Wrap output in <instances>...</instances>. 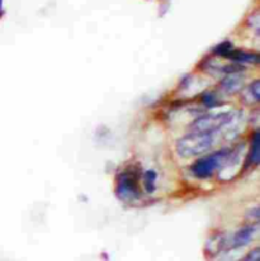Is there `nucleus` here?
<instances>
[{"label":"nucleus","instance_id":"nucleus-1","mask_svg":"<svg viewBox=\"0 0 260 261\" xmlns=\"http://www.w3.org/2000/svg\"><path fill=\"white\" fill-rule=\"evenodd\" d=\"M218 136H221L220 133L191 130L188 135L178 140L176 152L184 159L203 155L216 145Z\"/></svg>","mask_w":260,"mask_h":261},{"label":"nucleus","instance_id":"nucleus-2","mask_svg":"<svg viewBox=\"0 0 260 261\" xmlns=\"http://www.w3.org/2000/svg\"><path fill=\"white\" fill-rule=\"evenodd\" d=\"M231 152L232 151L228 150V148H222V150H218L216 152H212L210 155L198 159L192 165V173L198 179H208L216 171L220 170L221 166L227 165Z\"/></svg>","mask_w":260,"mask_h":261},{"label":"nucleus","instance_id":"nucleus-3","mask_svg":"<svg viewBox=\"0 0 260 261\" xmlns=\"http://www.w3.org/2000/svg\"><path fill=\"white\" fill-rule=\"evenodd\" d=\"M140 169L135 166H129L118 174L116 193L121 199L129 202L140 197Z\"/></svg>","mask_w":260,"mask_h":261},{"label":"nucleus","instance_id":"nucleus-4","mask_svg":"<svg viewBox=\"0 0 260 261\" xmlns=\"http://www.w3.org/2000/svg\"><path fill=\"white\" fill-rule=\"evenodd\" d=\"M236 119L235 113L232 112H221V113L206 114L199 117L198 119L191 124V130L198 132H213L222 135V130L231 126Z\"/></svg>","mask_w":260,"mask_h":261},{"label":"nucleus","instance_id":"nucleus-5","mask_svg":"<svg viewBox=\"0 0 260 261\" xmlns=\"http://www.w3.org/2000/svg\"><path fill=\"white\" fill-rule=\"evenodd\" d=\"M213 54L217 56L225 57V59L232 60L233 62L239 65L245 64H258L259 62V55L253 54V52H245L240 51V49L233 48V46L230 42H222L215 47Z\"/></svg>","mask_w":260,"mask_h":261},{"label":"nucleus","instance_id":"nucleus-6","mask_svg":"<svg viewBox=\"0 0 260 261\" xmlns=\"http://www.w3.org/2000/svg\"><path fill=\"white\" fill-rule=\"evenodd\" d=\"M256 232H258V226H253V224L239 229L236 233H233L230 241H227V249H240V247L246 246L254 239Z\"/></svg>","mask_w":260,"mask_h":261},{"label":"nucleus","instance_id":"nucleus-7","mask_svg":"<svg viewBox=\"0 0 260 261\" xmlns=\"http://www.w3.org/2000/svg\"><path fill=\"white\" fill-rule=\"evenodd\" d=\"M241 87H243V79H241L240 71L231 72V74H228V76L222 82V88L225 89L227 93H235V91L239 90Z\"/></svg>","mask_w":260,"mask_h":261},{"label":"nucleus","instance_id":"nucleus-8","mask_svg":"<svg viewBox=\"0 0 260 261\" xmlns=\"http://www.w3.org/2000/svg\"><path fill=\"white\" fill-rule=\"evenodd\" d=\"M259 132H255L253 140H251V148L249 153V164L251 165H258L259 164Z\"/></svg>","mask_w":260,"mask_h":261},{"label":"nucleus","instance_id":"nucleus-9","mask_svg":"<svg viewBox=\"0 0 260 261\" xmlns=\"http://www.w3.org/2000/svg\"><path fill=\"white\" fill-rule=\"evenodd\" d=\"M156 184V174L155 171H146L144 175V185L147 193H152L155 190Z\"/></svg>","mask_w":260,"mask_h":261},{"label":"nucleus","instance_id":"nucleus-10","mask_svg":"<svg viewBox=\"0 0 260 261\" xmlns=\"http://www.w3.org/2000/svg\"><path fill=\"white\" fill-rule=\"evenodd\" d=\"M240 261H260V254H259V247H255L254 250H251L243 260Z\"/></svg>","mask_w":260,"mask_h":261},{"label":"nucleus","instance_id":"nucleus-11","mask_svg":"<svg viewBox=\"0 0 260 261\" xmlns=\"http://www.w3.org/2000/svg\"><path fill=\"white\" fill-rule=\"evenodd\" d=\"M203 100H204V103H206L207 107L216 106V103H217V99H216L215 93H207V94H204Z\"/></svg>","mask_w":260,"mask_h":261},{"label":"nucleus","instance_id":"nucleus-12","mask_svg":"<svg viewBox=\"0 0 260 261\" xmlns=\"http://www.w3.org/2000/svg\"><path fill=\"white\" fill-rule=\"evenodd\" d=\"M250 93L253 94V96H254V100L255 101H258L259 100V82L258 80H256L255 83H253V84L250 85Z\"/></svg>","mask_w":260,"mask_h":261},{"label":"nucleus","instance_id":"nucleus-13","mask_svg":"<svg viewBox=\"0 0 260 261\" xmlns=\"http://www.w3.org/2000/svg\"><path fill=\"white\" fill-rule=\"evenodd\" d=\"M3 14V10H2V0H0V15Z\"/></svg>","mask_w":260,"mask_h":261}]
</instances>
